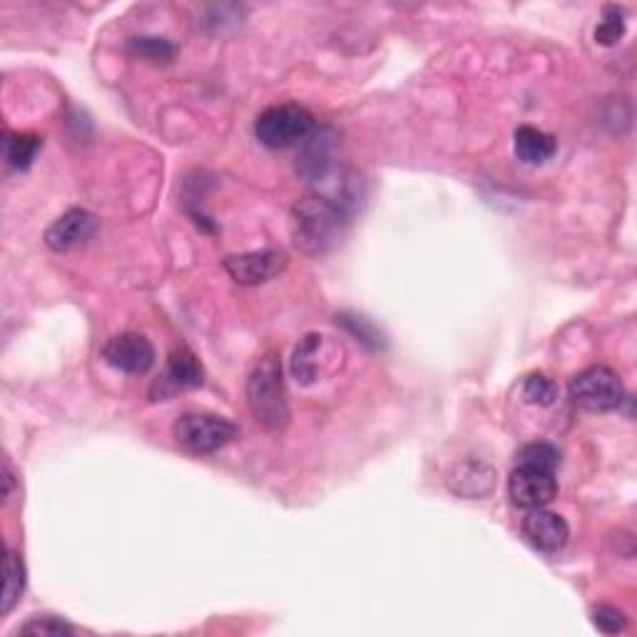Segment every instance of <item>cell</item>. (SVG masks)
<instances>
[{"mask_svg": "<svg viewBox=\"0 0 637 637\" xmlns=\"http://www.w3.org/2000/svg\"><path fill=\"white\" fill-rule=\"evenodd\" d=\"M515 466L535 468L543 473H555L561 468V451L547 441H533L525 443L521 451L515 453Z\"/></svg>", "mask_w": 637, "mask_h": 637, "instance_id": "18", "label": "cell"}, {"mask_svg": "<svg viewBox=\"0 0 637 637\" xmlns=\"http://www.w3.org/2000/svg\"><path fill=\"white\" fill-rule=\"evenodd\" d=\"M336 322L342 324L348 334L356 336V342H362L368 352H384L386 348V336L382 334V328L374 326L362 314H338Z\"/></svg>", "mask_w": 637, "mask_h": 637, "instance_id": "19", "label": "cell"}, {"mask_svg": "<svg viewBox=\"0 0 637 637\" xmlns=\"http://www.w3.org/2000/svg\"><path fill=\"white\" fill-rule=\"evenodd\" d=\"M508 495H511L513 505L523 508V511L545 508L547 503H553L557 495L555 473H543L535 471V468L515 466L511 478H508Z\"/></svg>", "mask_w": 637, "mask_h": 637, "instance_id": "11", "label": "cell"}, {"mask_svg": "<svg viewBox=\"0 0 637 637\" xmlns=\"http://www.w3.org/2000/svg\"><path fill=\"white\" fill-rule=\"evenodd\" d=\"M593 625L603 635H617L627 627V617L623 610H617L613 605H597L593 607Z\"/></svg>", "mask_w": 637, "mask_h": 637, "instance_id": "24", "label": "cell"}, {"mask_svg": "<svg viewBox=\"0 0 637 637\" xmlns=\"http://www.w3.org/2000/svg\"><path fill=\"white\" fill-rule=\"evenodd\" d=\"M352 209L346 199L332 197H304L292 209V237L296 249L309 257L332 252L342 242Z\"/></svg>", "mask_w": 637, "mask_h": 637, "instance_id": "1", "label": "cell"}, {"mask_svg": "<svg viewBox=\"0 0 637 637\" xmlns=\"http://www.w3.org/2000/svg\"><path fill=\"white\" fill-rule=\"evenodd\" d=\"M20 635H73L75 627L55 615H35L18 627Z\"/></svg>", "mask_w": 637, "mask_h": 637, "instance_id": "23", "label": "cell"}, {"mask_svg": "<svg viewBox=\"0 0 637 637\" xmlns=\"http://www.w3.org/2000/svg\"><path fill=\"white\" fill-rule=\"evenodd\" d=\"M306 147L302 157H299L296 169L306 179H318L326 175V169L332 167V149H334V135L332 129H314L306 139Z\"/></svg>", "mask_w": 637, "mask_h": 637, "instance_id": "14", "label": "cell"}, {"mask_svg": "<svg viewBox=\"0 0 637 637\" xmlns=\"http://www.w3.org/2000/svg\"><path fill=\"white\" fill-rule=\"evenodd\" d=\"M40 147H43V139H40L38 135L6 133L3 155H6L8 167L18 169V173H25V169L33 165V159H35Z\"/></svg>", "mask_w": 637, "mask_h": 637, "instance_id": "15", "label": "cell"}, {"mask_svg": "<svg viewBox=\"0 0 637 637\" xmlns=\"http://www.w3.org/2000/svg\"><path fill=\"white\" fill-rule=\"evenodd\" d=\"M314 133V117L306 107L294 103L272 105L254 119V135L267 149H286Z\"/></svg>", "mask_w": 637, "mask_h": 637, "instance_id": "4", "label": "cell"}, {"mask_svg": "<svg viewBox=\"0 0 637 637\" xmlns=\"http://www.w3.org/2000/svg\"><path fill=\"white\" fill-rule=\"evenodd\" d=\"M521 396L525 404L547 408L557 401L561 388H557V384L547 374H531V376H525V382L521 386Z\"/></svg>", "mask_w": 637, "mask_h": 637, "instance_id": "20", "label": "cell"}, {"mask_svg": "<svg viewBox=\"0 0 637 637\" xmlns=\"http://www.w3.org/2000/svg\"><path fill=\"white\" fill-rule=\"evenodd\" d=\"M224 269L237 284L257 286L284 272L286 254L279 252V249H259V252L232 254L224 259Z\"/></svg>", "mask_w": 637, "mask_h": 637, "instance_id": "9", "label": "cell"}, {"mask_svg": "<svg viewBox=\"0 0 637 637\" xmlns=\"http://www.w3.org/2000/svg\"><path fill=\"white\" fill-rule=\"evenodd\" d=\"M567 391H571L573 404L587 414H610L625 401V386L620 376L607 366H591L575 374Z\"/></svg>", "mask_w": 637, "mask_h": 637, "instance_id": "6", "label": "cell"}, {"mask_svg": "<svg viewBox=\"0 0 637 637\" xmlns=\"http://www.w3.org/2000/svg\"><path fill=\"white\" fill-rule=\"evenodd\" d=\"M202 382L205 368L199 364V358L189 352L187 346H179L169 354L165 372L149 386V398H153V401H169V398H175L177 394L199 388Z\"/></svg>", "mask_w": 637, "mask_h": 637, "instance_id": "7", "label": "cell"}, {"mask_svg": "<svg viewBox=\"0 0 637 637\" xmlns=\"http://www.w3.org/2000/svg\"><path fill=\"white\" fill-rule=\"evenodd\" d=\"M625 35V10L617 6H607L603 10V20L595 28V40L601 45H615Z\"/></svg>", "mask_w": 637, "mask_h": 637, "instance_id": "22", "label": "cell"}, {"mask_svg": "<svg viewBox=\"0 0 637 637\" xmlns=\"http://www.w3.org/2000/svg\"><path fill=\"white\" fill-rule=\"evenodd\" d=\"M346 362V348L338 338L312 332L299 338V344L294 346L292 354V376L302 386H312L322 378L336 374L338 368Z\"/></svg>", "mask_w": 637, "mask_h": 637, "instance_id": "3", "label": "cell"}, {"mask_svg": "<svg viewBox=\"0 0 637 637\" xmlns=\"http://www.w3.org/2000/svg\"><path fill=\"white\" fill-rule=\"evenodd\" d=\"M3 575H6V585H3V597H0V615H8L18 605L20 595H23L25 591V565L23 561H20L18 553L6 551Z\"/></svg>", "mask_w": 637, "mask_h": 637, "instance_id": "16", "label": "cell"}, {"mask_svg": "<svg viewBox=\"0 0 637 637\" xmlns=\"http://www.w3.org/2000/svg\"><path fill=\"white\" fill-rule=\"evenodd\" d=\"M485 471H491V468H485L481 463H463V466H456L451 476H448V483H451V491L458 493V495H466V498H481L485 495L488 491H491V485L493 481H483V478H478L476 481V476H481Z\"/></svg>", "mask_w": 637, "mask_h": 637, "instance_id": "17", "label": "cell"}, {"mask_svg": "<svg viewBox=\"0 0 637 637\" xmlns=\"http://www.w3.org/2000/svg\"><path fill=\"white\" fill-rule=\"evenodd\" d=\"M103 358L123 374H147L155 366V346L147 336L137 332H125L109 338L103 346Z\"/></svg>", "mask_w": 637, "mask_h": 637, "instance_id": "8", "label": "cell"}, {"mask_svg": "<svg viewBox=\"0 0 637 637\" xmlns=\"http://www.w3.org/2000/svg\"><path fill=\"white\" fill-rule=\"evenodd\" d=\"M521 531L525 541L531 543L535 551L547 555L563 551L567 537H571V528H567L565 518L553 511H545V508H533V511H528L521 523Z\"/></svg>", "mask_w": 637, "mask_h": 637, "instance_id": "12", "label": "cell"}, {"mask_svg": "<svg viewBox=\"0 0 637 637\" xmlns=\"http://www.w3.org/2000/svg\"><path fill=\"white\" fill-rule=\"evenodd\" d=\"M247 404L259 426L267 431H282L286 428L292 411H289V396L282 376V364L276 354H267L254 366L247 382Z\"/></svg>", "mask_w": 637, "mask_h": 637, "instance_id": "2", "label": "cell"}, {"mask_svg": "<svg viewBox=\"0 0 637 637\" xmlns=\"http://www.w3.org/2000/svg\"><path fill=\"white\" fill-rule=\"evenodd\" d=\"M173 436L177 446L185 448V451L195 456H207L224 448L227 443H232L239 436V428L224 416L182 414L173 426Z\"/></svg>", "mask_w": 637, "mask_h": 637, "instance_id": "5", "label": "cell"}, {"mask_svg": "<svg viewBox=\"0 0 637 637\" xmlns=\"http://www.w3.org/2000/svg\"><path fill=\"white\" fill-rule=\"evenodd\" d=\"M129 50H133L135 55L149 60V63H173L177 55V48L169 43V40L155 38V35L133 38L129 40Z\"/></svg>", "mask_w": 637, "mask_h": 637, "instance_id": "21", "label": "cell"}, {"mask_svg": "<svg viewBox=\"0 0 637 637\" xmlns=\"http://www.w3.org/2000/svg\"><path fill=\"white\" fill-rule=\"evenodd\" d=\"M95 232L97 217L83 207H73L45 229V244L58 254H67L77 247H85Z\"/></svg>", "mask_w": 637, "mask_h": 637, "instance_id": "10", "label": "cell"}, {"mask_svg": "<svg viewBox=\"0 0 637 637\" xmlns=\"http://www.w3.org/2000/svg\"><path fill=\"white\" fill-rule=\"evenodd\" d=\"M513 149L523 165L537 167L545 165L547 159H553V155L557 153V139L537 127L521 125L513 135Z\"/></svg>", "mask_w": 637, "mask_h": 637, "instance_id": "13", "label": "cell"}]
</instances>
